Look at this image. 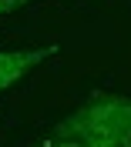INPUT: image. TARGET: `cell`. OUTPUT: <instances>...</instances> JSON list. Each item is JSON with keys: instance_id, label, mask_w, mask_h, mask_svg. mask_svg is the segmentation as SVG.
<instances>
[{"instance_id": "3957f363", "label": "cell", "mask_w": 131, "mask_h": 147, "mask_svg": "<svg viewBox=\"0 0 131 147\" xmlns=\"http://www.w3.org/2000/svg\"><path fill=\"white\" fill-rule=\"evenodd\" d=\"M30 0H0V17L3 13H10V10H20V7H27Z\"/></svg>"}, {"instance_id": "7a4b0ae2", "label": "cell", "mask_w": 131, "mask_h": 147, "mask_svg": "<svg viewBox=\"0 0 131 147\" xmlns=\"http://www.w3.org/2000/svg\"><path fill=\"white\" fill-rule=\"evenodd\" d=\"M57 50H61L57 44L27 47V50H0V94L7 90V87H14L17 80H24L40 64H47L50 57H57Z\"/></svg>"}, {"instance_id": "6da1fadb", "label": "cell", "mask_w": 131, "mask_h": 147, "mask_svg": "<svg viewBox=\"0 0 131 147\" xmlns=\"http://www.w3.org/2000/svg\"><path fill=\"white\" fill-rule=\"evenodd\" d=\"M54 140L77 144H104L121 140L131 144V97L121 94H91L74 114H67L54 127Z\"/></svg>"}, {"instance_id": "5b68a950", "label": "cell", "mask_w": 131, "mask_h": 147, "mask_svg": "<svg viewBox=\"0 0 131 147\" xmlns=\"http://www.w3.org/2000/svg\"><path fill=\"white\" fill-rule=\"evenodd\" d=\"M87 147H131V144H121V140H104V144H87Z\"/></svg>"}, {"instance_id": "277c9868", "label": "cell", "mask_w": 131, "mask_h": 147, "mask_svg": "<svg viewBox=\"0 0 131 147\" xmlns=\"http://www.w3.org/2000/svg\"><path fill=\"white\" fill-rule=\"evenodd\" d=\"M37 147H87V144H77V140H44Z\"/></svg>"}]
</instances>
